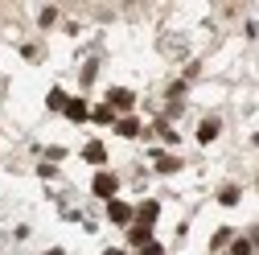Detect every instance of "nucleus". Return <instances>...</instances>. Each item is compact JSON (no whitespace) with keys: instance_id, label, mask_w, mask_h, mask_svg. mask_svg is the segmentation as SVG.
I'll use <instances>...</instances> for the list:
<instances>
[{"instance_id":"6e6552de","label":"nucleus","mask_w":259,"mask_h":255,"mask_svg":"<svg viewBox=\"0 0 259 255\" xmlns=\"http://www.w3.org/2000/svg\"><path fill=\"white\" fill-rule=\"evenodd\" d=\"M115 136L136 140V136H144V123H140L136 115H119V119H115Z\"/></svg>"},{"instance_id":"412c9836","label":"nucleus","mask_w":259,"mask_h":255,"mask_svg":"<svg viewBox=\"0 0 259 255\" xmlns=\"http://www.w3.org/2000/svg\"><path fill=\"white\" fill-rule=\"evenodd\" d=\"M103 255H127V251H119V247H107V251H103Z\"/></svg>"},{"instance_id":"7ed1b4c3","label":"nucleus","mask_w":259,"mask_h":255,"mask_svg":"<svg viewBox=\"0 0 259 255\" xmlns=\"http://www.w3.org/2000/svg\"><path fill=\"white\" fill-rule=\"evenodd\" d=\"M107 222H115V227H132V222H136V206L123 202V198H111L107 202Z\"/></svg>"},{"instance_id":"1a4fd4ad","label":"nucleus","mask_w":259,"mask_h":255,"mask_svg":"<svg viewBox=\"0 0 259 255\" xmlns=\"http://www.w3.org/2000/svg\"><path fill=\"white\" fill-rule=\"evenodd\" d=\"M82 161L87 165H107V144L103 140H87L82 144Z\"/></svg>"},{"instance_id":"dca6fc26","label":"nucleus","mask_w":259,"mask_h":255,"mask_svg":"<svg viewBox=\"0 0 259 255\" xmlns=\"http://www.w3.org/2000/svg\"><path fill=\"white\" fill-rule=\"evenodd\" d=\"M37 21H41V29H50V25L58 21V9H41V13H37Z\"/></svg>"},{"instance_id":"0eeeda50","label":"nucleus","mask_w":259,"mask_h":255,"mask_svg":"<svg viewBox=\"0 0 259 255\" xmlns=\"http://www.w3.org/2000/svg\"><path fill=\"white\" fill-rule=\"evenodd\" d=\"M222 136V119L218 115H206L202 123H198V144H214Z\"/></svg>"},{"instance_id":"9b49d317","label":"nucleus","mask_w":259,"mask_h":255,"mask_svg":"<svg viewBox=\"0 0 259 255\" xmlns=\"http://www.w3.org/2000/svg\"><path fill=\"white\" fill-rule=\"evenodd\" d=\"M115 119H119V115H115V111H111L107 103H95V107H91V123H103V128H115Z\"/></svg>"},{"instance_id":"4468645a","label":"nucleus","mask_w":259,"mask_h":255,"mask_svg":"<svg viewBox=\"0 0 259 255\" xmlns=\"http://www.w3.org/2000/svg\"><path fill=\"white\" fill-rule=\"evenodd\" d=\"M239 198H243L239 185H222V189H218V202H222V206H239Z\"/></svg>"},{"instance_id":"aec40b11","label":"nucleus","mask_w":259,"mask_h":255,"mask_svg":"<svg viewBox=\"0 0 259 255\" xmlns=\"http://www.w3.org/2000/svg\"><path fill=\"white\" fill-rule=\"evenodd\" d=\"M247 239H251V247H259V227H255V231H251Z\"/></svg>"},{"instance_id":"a211bd4d","label":"nucleus","mask_w":259,"mask_h":255,"mask_svg":"<svg viewBox=\"0 0 259 255\" xmlns=\"http://www.w3.org/2000/svg\"><path fill=\"white\" fill-rule=\"evenodd\" d=\"M140 255H165V247H160V243L152 239V243H144V247H140Z\"/></svg>"},{"instance_id":"9d476101","label":"nucleus","mask_w":259,"mask_h":255,"mask_svg":"<svg viewBox=\"0 0 259 255\" xmlns=\"http://www.w3.org/2000/svg\"><path fill=\"white\" fill-rule=\"evenodd\" d=\"M127 243L140 251L144 243H152V227H140V222H132V227H127Z\"/></svg>"},{"instance_id":"f8f14e48","label":"nucleus","mask_w":259,"mask_h":255,"mask_svg":"<svg viewBox=\"0 0 259 255\" xmlns=\"http://www.w3.org/2000/svg\"><path fill=\"white\" fill-rule=\"evenodd\" d=\"M231 239H235V227H218L214 231V239H210V251L218 255V251H226V247H231Z\"/></svg>"},{"instance_id":"f257e3e1","label":"nucleus","mask_w":259,"mask_h":255,"mask_svg":"<svg viewBox=\"0 0 259 255\" xmlns=\"http://www.w3.org/2000/svg\"><path fill=\"white\" fill-rule=\"evenodd\" d=\"M91 194H95V198H103V202L119 198V177H115V173H107V169H99V173L91 177Z\"/></svg>"},{"instance_id":"20e7f679","label":"nucleus","mask_w":259,"mask_h":255,"mask_svg":"<svg viewBox=\"0 0 259 255\" xmlns=\"http://www.w3.org/2000/svg\"><path fill=\"white\" fill-rule=\"evenodd\" d=\"M62 115H66L70 123H87V119H91V103L82 99V95H70L66 107H62Z\"/></svg>"},{"instance_id":"ddd939ff","label":"nucleus","mask_w":259,"mask_h":255,"mask_svg":"<svg viewBox=\"0 0 259 255\" xmlns=\"http://www.w3.org/2000/svg\"><path fill=\"white\" fill-rule=\"evenodd\" d=\"M226 255H255V247H251V239H247V235H235V239H231V247H226Z\"/></svg>"},{"instance_id":"423d86ee","label":"nucleus","mask_w":259,"mask_h":255,"mask_svg":"<svg viewBox=\"0 0 259 255\" xmlns=\"http://www.w3.org/2000/svg\"><path fill=\"white\" fill-rule=\"evenodd\" d=\"M156 218H160V202L156 198L136 202V222H140V227H156Z\"/></svg>"},{"instance_id":"39448f33","label":"nucleus","mask_w":259,"mask_h":255,"mask_svg":"<svg viewBox=\"0 0 259 255\" xmlns=\"http://www.w3.org/2000/svg\"><path fill=\"white\" fill-rule=\"evenodd\" d=\"M152 165H156V173L173 177V173H181V156H173V152H160V148H152Z\"/></svg>"},{"instance_id":"2eb2a0df","label":"nucleus","mask_w":259,"mask_h":255,"mask_svg":"<svg viewBox=\"0 0 259 255\" xmlns=\"http://www.w3.org/2000/svg\"><path fill=\"white\" fill-rule=\"evenodd\" d=\"M66 99H70V95L62 91V87H54V91L46 95V107H50V111H62V107H66Z\"/></svg>"},{"instance_id":"f03ea898","label":"nucleus","mask_w":259,"mask_h":255,"mask_svg":"<svg viewBox=\"0 0 259 255\" xmlns=\"http://www.w3.org/2000/svg\"><path fill=\"white\" fill-rule=\"evenodd\" d=\"M107 107H111L115 115H132V107H136V91H127V87H111V91H107Z\"/></svg>"},{"instance_id":"f3484780","label":"nucleus","mask_w":259,"mask_h":255,"mask_svg":"<svg viewBox=\"0 0 259 255\" xmlns=\"http://www.w3.org/2000/svg\"><path fill=\"white\" fill-rule=\"evenodd\" d=\"M37 177H41V181H54V177H58V165H37Z\"/></svg>"},{"instance_id":"6ab92c4d","label":"nucleus","mask_w":259,"mask_h":255,"mask_svg":"<svg viewBox=\"0 0 259 255\" xmlns=\"http://www.w3.org/2000/svg\"><path fill=\"white\" fill-rule=\"evenodd\" d=\"M46 156H50V165H54V161H62V156H66V148H58V144H54V148H46Z\"/></svg>"}]
</instances>
